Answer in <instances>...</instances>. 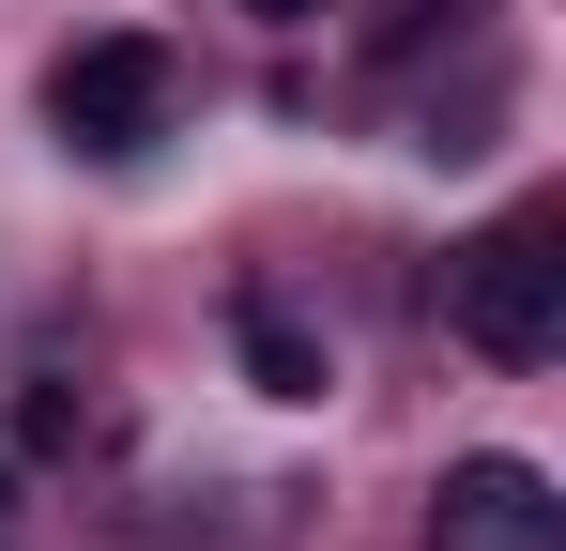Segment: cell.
Listing matches in <instances>:
<instances>
[{"label": "cell", "mask_w": 566, "mask_h": 551, "mask_svg": "<svg viewBox=\"0 0 566 551\" xmlns=\"http://www.w3.org/2000/svg\"><path fill=\"white\" fill-rule=\"evenodd\" d=\"M444 322H460L490 367H552L566 353V215L552 199L490 215L460 261H444Z\"/></svg>", "instance_id": "obj_1"}, {"label": "cell", "mask_w": 566, "mask_h": 551, "mask_svg": "<svg viewBox=\"0 0 566 551\" xmlns=\"http://www.w3.org/2000/svg\"><path fill=\"white\" fill-rule=\"evenodd\" d=\"M169 107H185V62H169L154 31H93V46H62V77H46V123H62L77 154H154Z\"/></svg>", "instance_id": "obj_2"}, {"label": "cell", "mask_w": 566, "mask_h": 551, "mask_svg": "<svg viewBox=\"0 0 566 551\" xmlns=\"http://www.w3.org/2000/svg\"><path fill=\"white\" fill-rule=\"evenodd\" d=\"M429 551H552V475L536 459H460L444 490H429Z\"/></svg>", "instance_id": "obj_3"}, {"label": "cell", "mask_w": 566, "mask_h": 551, "mask_svg": "<svg viewBox=\"0 0 566 551\" xmlns=\"http://www.w3.org/2000/svg\"><path fill=\"white\" fill-rule=\"evenodd\" d=\"M230 337H245V383H261V398H322V383H337V353H322L291 306H261V291H245V322H230Z\"/></svg>", "instance_id": "obj_4"}, {"label": "cell", "mask_w": 566, "mask_h": 551, "mask_svg": "<svg viewBox=\"0 0 566 551\" xmlns=\"http://www.w3.org/2000/svg\"><path fill=\"white\" fill-rule=\"evenodd\" d=\"M230 15H261V31H306V15H322V0H230Z\"/></svg>", "instance_id": "obj_5"}]
</instances>
